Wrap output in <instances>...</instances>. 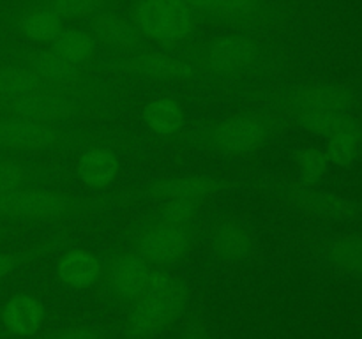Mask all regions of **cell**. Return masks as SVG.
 I'll return each instance as SVG.
<instances>
[{
  "label": "cell",
  "instance_id": "cell-1",
  "mask_svg": "<svg viewBox=\"0 0 362 339\" xmlns=\"http://www.w3.org/2000/svg\"><path fill=\"white\" fill-rule=\"evenodd\" d=\"M134 186L76 194L64 187H27L0 194V221L14 225L67 222L98 215L117 205L138 203Z\"/></svg>",
  "mask_w": 362,
  "mask_h": 339
},
{
  "label": "cell",
  "instance_id": "cell-2",
  "mask_svg": "<svg viewBox=\"0 0 362 339\" xmlns=\"http://www.w3.org/2000/svg\"><path fill=\"white\" fill-rule=\"evenodd\" d=\"M134 138L127 134L101 133L76 127V124H52L20 117L0 115V154H67L90 147H113L129 150Z\"/></svg>",
  "mask_w": 362,
  "mask_h": 339
},
{
  "label": "cell",
  "instance_id": "cell-3",
  "mask_svg": "<svg viewBox=\"0 0 362 339\" xmlns=\"http://www.w3.org/2000/svg\"><path fill=\"white\" fill-rule=\"evenodd\" d=\"M285 127L286 120L283 117L271 112L250 109L186 127L177 141L214 154L240 157L260 150Z\"/></svg>",
  "mask_w": 362,
  "mask_h": 339
},
{
  "label": "cell",
  "instance_id": "cell-4",
  "mask_svg": "<svg viewBox=\"0 0 362 339\" xmlns=\"http://www.w3.org/2000/svg\"><path fill=\"white\" fill-rule=\"evenodd\" d=\"M120 83L95 90H45L16 99H0V115L52 124H76L106 115L120 102Z\"/></svg>",
  "mask_w": 362,
  "mask_h": 339
},
{
  "label": "cell",
  "instance_id": "cell-5",
  "mask_svg": "<svg viewBox=\"0 0 362 339\" xmlns=\"http://www.w3.org/2000/svg\"><path fill=\"white\" fill-rule=\"evenodd\" d=\"M186 53L204 76L237 80L262 73L271 62V48L251 30H232L200 44L179 48Z\"/></svg>",
  "mask_w": 362,
  "mask_h": 339
},
{
  "label": "cell",
  "instance_id": "cell-6",
  "mask_svg": "<svg viewBox=\"0 0 362 339\" xmlns=\"http://www.w3.org/2000/svg\"><path fill=\"white\" fill-rule=\"evenodd\" d=\"M189 297L191 286L186 279L156 267L144 295L131 304L124 332L129 339H151L163 334L180 320Z\"/></svg>",
  "mask_w": 362,
  "mask_h": 339
},
{
  "label": "cell",
  "instance_id": "cell-7",
  "mask_svg": "<svg viewBox=\"0 0 362 339\" xmlns=\"http://www.w3.org/2000/svg\"><path fill=\"white\" fill-rule=\"evenodd\" d=\"M127 18L148 42L179 49L193 39L198 16L184 0H131Z\"/></svg>",
  "mask_w": 362,
  "mask_h": 339
},
{
  "label": "cell",
  "instance_id": "cell-8",
  "mask_svg": "<svg viewBox=\"0 0 362 339\" xmlns=\"http://www.w3.org/2000/svg\"><path fill=\"white\" fill-rule=\"evenodd\" d=\"M258 101L272 105L288 113L290 119L320 115H345L354 113L359 94L356 88L343 83H306L286 90H260L255 94Z\"/></svg>",
  "mask_w": 362,
  "mask_h": 339
},
{
  "label": "cell",
  "instance_id": "cell-9",
  "mask_svg": "<svg viewBox=\"0 0 362 339\" xmlns=\"http://www.w3.org/2000/svg\"><path fill=\"white\" fill-rule=\"evenodd\" d=\"M131 251L140 254L152 267L166 268L186 260L200 240L197 222L191 225H158L141 219L122 232Z\"/></svg>",
  "mask_w": 362,
  "mask_h": 339
},
{
  "label": "cell",
  "instance_id": "cell-10",
  "mask_svg": "<svg viewBox=\"0 0 362 339\" xmlns=\"http://www.w3.org/2000/svg\"><path fill=\"white\" fill-rule=\"evenodd\" d=\"M95 73H117L145 81H197L205 78L197 64L180 49H141L122 56H110L105 62L90 64Z\"/></svg>",
  "mask_w": 362,
  "mask_h": 339
},
{
  "label": "cell",
  "instance_id": "cell-11",
  "mask_svg": "<svg viewBox=\"0 0 362 339\" xmlns=\"http://www.w3.org/2000/svg\"><path fill=\"white\" fill-rule=\"evenodd\" d=\"M13 60L30 69L42 83L57 90H95L117 85L92 73L88 67L76 66L46 46H30L16 53Z\"/></svg>",
  "mask_w": 362,
  "mask_h": 339
},
{
  "label": "cell",
  "instance_id": "cell-12",
  "mask_svg": "<svg viewBox=\"0 0 362 339\" xmlns=\"http://www.w3.org/2000/svg\"><path fill=\"white\" fill-rule=\"evenodd\" d=\"M276 193L299 208L304 214L324 222H356L362 221V201L341 194L329 193L317 186L303 182H278Z\"/></svg>",
  "mask_w": 362,
  "mask_h": 339
},
{
  "label": "cell",
  "instance_id": "cell-13",
  "mask_svg": "<svg viewBox=\"0 0 362 339\" xmlns=\"http://www.w3.org/2000/svg\"><path fill=\"white\" fill-rule=\"evenodd\" d=\"M103 261L99 282L106 295L120 304H133L144 295L156 268L134 251H113Z\"/></svg>",
  "mask_w": 362,
  "mask_h": 339
},
{
  "label": "cell",
  "instance_id": "cell-14",
  "mask_svg": "<svg viewBox=\"0 0 362 339\" xmlns=\"http://www.w3.org/2000/svg\"><path fill=\"white\" fill-rule=\"evenodd\" d=\"M69 180L66 161L0 154V194L27 187H64Z\"/></svg>",
  "mask_w": 362,
  "mask_h": 339
},
{
  "label": "cell",
  "instance_id": "cell-15",
  "mask_svg": "<svg viewBox=\"0 0 362 339\" xmlns=\"http://www.w3.org/2000/svg\"><path fill=\"white\" fill-rule=\"evenodd\" d=\"M140 200H202L232 187V180L221 173H180L136 184Z\"/></svg>",
  "mask_w": 362,
  "mask_h": 339
},
{
  "label": "cell",
  "instance_id": "cell-16",
  "mask_svg": "<svg viewBox=\"0 0 362 339\" xmlns=\"http://www.w3.org/2000/svg\"><path fill=\"white\" fill-rule=\"evenodd\" d=\"M198 18L237 28L260 27L281 20V9L271 0H184Z\"/></svg>",
  "mask_w": 362,
  "mask_h": 339
},
{
  "label": "cell",
  "instance_id": "cell-17",
  "mask_svg": "<svg viewBox=\"0 0 362 339\" xmlns=\"http://www.w3.org/2000/svg\"><path fill=\"white\" fill-rule=\"evenodd\" d=\"M98 46L110 53V56L131 55L147 48V41L138 34L129 18L115 9L105 11L88 18L85 25Z\"/></svg>",
  "mask_w": 362,
  "mask_h": 339
},
{
  "label": "cell",
  "instance_id": "cell-18",
  "mask_svg": "<svg viewBox=\"0 0 362 339\" xmlns=\"http://www.w3.org/2000/svg\"><path fill=\"white\" fill-rule=\"evenodd\" d=\"M122 172V159L113 147H90L78 155L74 173L83 186L95 193L108 191Z\"/></svg>",
  "mask_w": 362,
  "mask_h": 339
},
{
  "label": "cell",
  "instance_id": "cell-19",
  "mask_svg": "<svg viewBox=\"0 0 362 339\" xmlns=\"http://www.w3.org/2000/svg\"><path fill=\"white\" fill-rule=\"evenodd\" d=\"M76 225L67 226V228L55 230V232L46 237H39V239L30 240V242L23 244V246L2 249L0 251V279L7 278L13 272L20 270V268L27 267V265H32L34 261L48 256L53 251L60 249L69 240H73L76 237Z\"/></svg>",
  "mask_w": 362,
  "mask_h": 339
},
{
  "label": "cell",
  "instance_id": "cell-20",
  "mask_svg": "<svg viewBox=\"0 0 362 339\" xmlns=\"http://www.w3.org/2000/svg\"><path fill=\"white\" fill-rule=\"evenodd\" d=\"M105 261L88 247H69L57 260V275L73 290H87L101 281Z\"/></svg>",
  "mask_w": 362,
  "mask_h": 339
},
{
  "label": "cell",
  "instance_id": "cell-21",
  "mask_svg": "<svg viewBox=\"0 0 362 339\" xmlns=\"http://www.w3.org/2000/svg\"><path fill=\"white\" fill-rule=\"evenodd\" d=\"M140 117L144 126L163 141H177L187 127V115L182 102L166 95L145 102Z\"/></svg>",
  "mask_w": 362,
  "mask_h": 339
},
{
  "label": "cell",
  "instance_id": "cell-22",
  "mask_svg": "<svg viewBox=\"0 0 362 339\" xmlns=\"http://www.w3.org/2000/svg\"><path fill=\"white\" fill-rule=\"evenodd\" d=\"M211 247L218 260L237 263L251 256L253 239L239 219L221 215L211 226Z\"/></svg>",
  "mask_w": 362,
  "mask_h": 339
},
{
  "label": "cell",
  "instance_id": "cell-23",
  "mask_svg": "<svg viewBox=\"0 0 362 339\" xmlns=\"http://www.w3.org/2000/svg\"><path fill=\"white\" fill-rule=\"evenodd\" d=\"M64 23L66 21L55 11L42 6L41 2L25 7L11 20V25L21 37L37 46L49 44L64 30Z\"/></svg>",
  "mask_w": 362,
  "mask_h": 339
},
{
  "label": "cell",
  "instance_id": "cell-24",
  "mask_svg": "<svg viewBox=\"0 0 362 339\" xmlns=\"http://www.w3.org/2000/svg\"><path fill=\"white\" fill-rule=\"evenodd\" d=\"M46 309L32 293H16L0 307V321L14 335H32L42 327Z\"/></svg>",
  "mask_w": 362,
  "mask_h": 339
},
{
  "label": "cell",
  "instance_id": "cell-25",
  "mask_svg": "<svg viewBox=\"0 0 362 339\" xmlns=\"http://www.w3.org/2000/svg\"><path fill=\"white\" fill-rule=\"evenodd\" d=\"M325 154L329 162L341 168L356 165L362 155V117L349 115L338 129L327 136Z\"/></svg>",
  "mask_w": 362,
  "mask_h": 339
},
{
  "label": "cell",
  "instance_id": "cell-26",
  "mask_svg": "<svg viewBox=\"0 0 362 339\" xmlns=\"http://www.w3.org/2000/svg\"><path fill=\"white\" fill-rule=\"evenodd\" d=\"M322 254L331 268L362 279V232L329 237L322 244Z\"/></svg>",
  "mask_w": 362,
  "mask_h": 339
},
{
  "label": "cell",
  "instance_id": "cell-27",
  "mask_svg": "<svg viewBox=\"0 0 362 339\" xmlns=\"http://www.w3.org/2000/svg\"><path fill=\"white\" fill-rule=\"evenodd\" d=\"M49 48L76 66L88 67L95 59L98 42L85 27H64V30L49 42Z\"/></svg>",
  "mask_w": 362,
  "mask_h": 339
},
{
  "label": "cell",
  "instance_id": "cell-28",
  "mask_svg": "<svg viewBox=\"0 0 362 339\" xmlns=\"http://www.w3.org/2000/svg\"><path fill=\"white\" fill-rule=\"evenodd\" d=\"M45 90H52V87L42 83L30 69L21 66L20 62L16 60L0 62V99L25 97Z\"/></svg>",
  "mask_w": 362,
  "mask_h": 339
},
{
  "label": "cell",
  "instance_id": "cell-29",
  "mask_svg": "<svg viewBox=\"0 0 362 339\" xmlns=\"http://www.w3.org/2000/svg\"><path fill=\"white\" fill-rule=\"evenodd\" d=\"M202 200H165L145 218L158 225H191L200 215Z\"/></svg>",
  "mask_w": 362,
  "mask_h": 339
},
{
  "label": "cell",
  "instance_id": "cell-30",
  "mask_svg": "<svg viewBox=\"0 0 362 339\" xmlns=\"http://www.w3.org/2000/svg\"><path fill=\"white\" fill-rule=\"evenodd\" d=\"M39 2L55 11L64 21L88 20L99 13L115 9L113 0H39Z\"/></svg>",
  "mask_w": 362,
  "mask_h": 339
},
{
  "label": "cell",
  "instance_id": "cell-31",
  "mask_svg": "<svg viewBox=\"0 0 362 339\" xmlns=\"http://www.w3.org/2000/svg\"><path fill=\"white\" fill-rule=\"evenodd\" d=\"M293 161L299 172V182L308 184V186H317L331 166L325 150L315 147L297 150Z\"/></svg>",
  "mask_w": 362,
  "mask_h": 339
},
{
  "label": "cell",
  "instance_id": "cell-32",
  "mask_svg": "<svg viewBox=\"0 0 362 339\" xmlns=\"http://www.w3.org/2000/svg\"><path fill=\"white\" fill-rule=\"evenodd\" d=\"M45 339H108V335L92 325H69L49 332Z\"/></svg>",
  "mask_w": 362,
  "mask_h": 339
},
{
  "label": "cell",
  "instance_id": "cell-33",
  "mask_svg": "<svg viewBox=\"0 0 362 339\" xmlns=\"http://www.w3.org/2000/svg\"><path fill=\"white\" fill-rule=\"evenodd\" d=\"M25 230H27L25 225H14V222L0 221V240L16 239V237L23 235Z\"/></svg>",
  "mask_w": 362,
  "mask_h": 339
},
{
  "label": "cell",
  "instance_id": "cell-34",
  "mask_svg": "<svg viewBox=\"0 0 362 339\" xmlns=\"http://www.w3.org/2000/svg\"><path fill=\"white\" fill-rule=\"evenodd\" d=\"M180 339H209V335H207V332L204 331V328L193 327V328H189L187 332H184L182 338H180Z\"/></svg>",
  "mask_w": 362,
  "mask_h": 339
},
{
  "label": "cell",
  "instance_id": "cell-35",
  "mask_svg": "<svg viewBox=\"0 0 362 339\" xmlns=\"http://www.w3.org/2000/svg\"><path fill=\"white\" fill-rule=\"evenodd\" d=\"M359 339H362V328H361V334H359Z\"/></svg>",
  "mask_w": 362,
  "mask_h": 339
}]
</instances>
